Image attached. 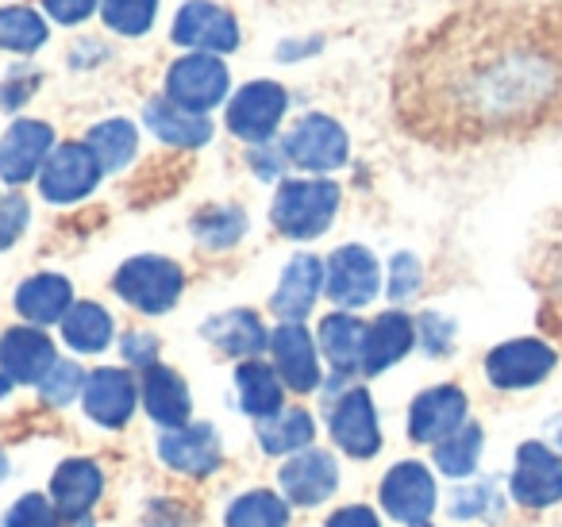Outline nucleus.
<instances>
[{"instance_id": "obj_7", "label": "nucleus", "mask_w": 562, "mask_h": 527, "mask_svg": "<svg viewBox=\"0 0 562 527\" xmlns=\"http://www.w3.org/2000/svg\"><path fill=\"white\" fill-rule=\"evenodd\" d=\"M285 104H290V97H285V89L278 81H250L227 104V132L247 143L270 139L273 127L285 116Z\"/></svg>"}, {"instance_id": "obj_21", "label": "nucleus", "mask_w": 562, "mask_h": 527, "mask_svg": "<svg viewBox=\"0 0 562 527\" xmlns=\"http://www.w3.org/2000/svg\"><path fill=\"white\" fill-rule=\"evenodd\" d=\"M324 285V262L313 255H297L278 281V293H273V312H278L285 324H301V316H308L321 296Z\"/></svg>"}, {"instance_id": "obj_36", "label": "nucleus", "mask_w": 562, "mask_h": 527, "mask_svg": "<svg viewBox=\"0 0 562 527\" xmlns=\"http://www.w3.org/2000/svg\"><path fill=\"white\" fill-rule=\"evenodd\" d=\"M89 150L97 155L101 170H124L135 155V127L127 120H104L89 132Z\"/></svg>"}, {"instance_id": "obj_32", "label": "nucleus", "mask_w": 562, "mask_h": 527, "mask_svg": "<svg viewBox=\"0 0 562 527\" xmlns=\"http://www.w3.org/2000/svg\"><path fill=\"white\" fill-rule=\"evenodd\" d=\"M63 335L74 350H81V355H97V350H104L112 339V316L101 309V304H89V301L74 304L63 319Z\"/></svg>"}, {"instance_id": "obj_14", "label": "nucleus", "mask_w": 562, "mask_h": 527, "mask_svg": "<svg viewBox=\"0 0 562 527\" xmlns=\"http://www.w3.org/2000/svg\"><path fill=\"white\" fill-rule=\"evenodd\" d=\"M328 296L344 309H362L378 296L382 273H378V258L367 247H339L328 258Z\"/></svg>"}, {"instance_id": "obj_4", "label": "nucleus", "mask_w": 562, "mask_h": 527, "mask_svg": "<svg viewBox=\"0 0 562 527\" xmlns=\"http://www.w3.org/2000/svg\"><path fill=\"white\" fill-rule=\"evenodd\" d=\"M116 293L124 296L132 309L147 312V316H158V312H170L181 296V285H186V273H181L178 262L158 255H143L132 258L116 270Z\"/></svg>"}, {"instance_id": "obj_10", "label": "nucleus", "mask_w": 562, "mask_h": 527, "mask_svg": "<svg viewBox=\"0 0 562 527\" xmlns=\"http://www.w3.org/2000/svg\"><path fill=\"white\" fill-rule=\"evenodd\" d=\"M554 362H559V355H554V347H547V343L513 339L490 350V358H485V378L497 389H528V385H539V381L554 370Z\"/></svg>"}, {"instance_id": "obj_44", "label": "nucleus", "mask_w": 562, "mask_h": 527, "mask_svg": "<svg viewBox=\"0 0 562 527\" xmlns=\"http://www.w3.org/2000/svg\"><path fill=\"white\" fill-rule=\"evenodd\" d=\"M43 9L58 20V24H81L93 16L97 0H43Z\"/></svg>"}, {"instance_id": "obj_46", "label": "nucleus", "mask_w": 562, "mask_h": 527, "mask_svg": "<svg viewBox=\"0 0 562 527\" xmlns=\"http://www.w3.org/2000/svg\"><path fill=\"white\" fill-rule=\"evenodd\" d=\"M328 527H382V524H378L374 508H367V504H347V508H339L328 519Z\"/></svg>"}, {"instance_id": "obj_27", "label": "nucleus", "mask_w": 562, "mask_h": 527, "mask_svg": "<svg viewBox=\"0 0 562 527\" xmlns=\"http://www.w3.org/2000/svg\"><path fill=\"white\" fill-rule=\"evenodd\" d=\"M74 304V285L58 273H35L24 285L16 289V309L24 319L32 324H55V319H66Z\"/></svg>"}, {"instance_id": "obj_1", "label": "nucleus", "mask_w": 562, "mask_h": 527, "mask_svg": "<svg viewBox=\"0 0 562 527\" xmlns=\"http://www.w3.org/2000/svg\"><path fill=\"white\" fill-rule=\"evenodd\" d=\"M393 120L436 150L562 132V0H467L405 43Z\"/></svg>"}, {"instance_id": "obj_23", "label": "nucleus", "mask_w": 562, "mask_h": 527, "mask_svg": "<svg viewBox=\"0 0 562 527\" xmlns=\"http://www.w3.org/2000/svg\"><path fill=\"white\" fill-rule=\"evenodd\" d=\"M143 404H147L150 419L162 424L166 431H178V427L189 424V389L181 381V373H173L170 366H147L143 373Z\"/></svg>"}, {"instance_id": "obj_48", "label": "nucleus", "mask_w": 562, "mask_h": 527, "mask_svg": "<svg viewBox=\"0 0 562 527\" xmlns=\"http://www.w3.org/2000/svg\"><path fill=\"white\" fill-rule=\"evenodd\" d=\"M424 335H428V350H447V335H451V327H447L439 316H424Z\"/></svg>"}, {"instance_id": "obj_41", "label": "nucleus", "mask_w": 562, "mask_h": 527, "mask_svg": "<svg viewBox=\"0 0 562 527\" xmlns=\"http://www.w3.org/2000/svg\"><path fill=\"white\" fill-rule=\"evenodd\" d=\"M81 381H86V373H81L74 362H55L47 378L40 381V389H43V396H47L50 404H66L81 389Z\"/></svg>"}, {"instance_id": "obj_39", "label": "nucleus", "mask_w": 562, "mask_h": 527, "mask_svg": "<svg viewBox=\"0 0 562 527\" xmlns=\"http://www.w3.org/2000/svg\"><path fill=\"white\" fill-rule=\"evenodd\" d=\"M58 516H63V512H58L55 504L47 501V496L27 493V496H20V501L9 508V516H4V527H58Z\"/></svg>"}, {"instance_id": "obj_22", "label": "nucleus", "mask_w": 562, "mask_h": 527, "mask_svg": "<svg viewBox=\"0 0 562 527\" xmlns=\"http://www.w3.org/2000/svg\"><path fill=\"white\" fill-rule=\"evenodd\" d=\"M86 412L101 427H124L135 412V381L124 370H97L86 378Z\"/></svg>"}, {"instance_id": "obj_12", "label": "nucleus", "mask_w": 562, "mask_h": 527, "mask_svg": "<svg viewBox=\"0 0 562 527\" xmlns=\"http://www.w3.org/2000/svg\"><path fill=\"white\" fill-rule=\"evenodd\" d=\"M55 147V132L43 120H16L0 143V178L9 186H24L43 170Z\"/></svg>"}, {"instance_id": "obj_16", "label": "nucleus", "mask_w": 562, "mask_h": 527, "mask_svg": "<svg viewBox=\"0 0 562 527\" xmlns=\"http://www.w3.org/2000/svg\"><path fill=\"white\" fill-rule=\"evenodd\" d=\"M467 424V393L459 385H436L420 393L408 412V435L416 442H443Z\"/></svg>"}, {"instance_id": "obj_19", "label": "nucleus", "mask_w": 562, "mask_h": 527, "mask_svg": "<svg viewBox=\"0 0 562 527\" xmlns=\"http://www.w3.org/2000/svg\"><path fill=\"white\" fill-rule=\"evenodd\" d=\"M158 458L178 473H212L220 466V439L212 424H186L158 439Z\"/></svg>"}, {"instance_id": "obj_45", "label": "nucleus", "mask_w": 562, "mask_h": 527, "mask_svg": "<svg viewBox=\"0 0 562 527\" xmlns=\"http://www.w3.org/2000/svg\"><path fill=\"white\" fill-rule=\"evenodd\" d=\"M124 358L132 366H143V370H147V366H155V358H158V339H155V335L132 332L124 339Z\"/></svg>"}, {"instance_id": "obj_51", "label": "nucleus", "mask_w": 562, "mask_h": 527, "mask_svg": "<svg viewBox=\"0 0 562 527\" xmlns=\"http://www.w3.org/2000/svg\"><path fill=\"white\" fill-rule=\"evenodd\" d=\"M416 527H428V524H416Z\"/></svg>"}, {"instance_id": "obj_26", "label": "nucleus", "mask_w": 562, "mask_h": 527, "mask_svg": "<svg viewBox=\"0 0 562 527\" xmlns=\"http://www.w3.org/2000/svg\"><path fill=\"white\" fill-rule=\"evenodd\" d=\"M204 339L220 350V355H232V358H255L258 350L270 343L266 335L262 319L247 309H235V312H224V316L209 319L204 324Z\"/></svg>"}, {"instance_id": "obj_2", "label": "nucleus", "mask_w": 562, "mask_h": 527, "mask_svg": "<svg viewBox=\"0 0 562 527\" xmlns=\"http://www.w3.org/2000/svg\"><path fill=\"white\" fill-rule=\"evenodd\" d=\"M524 278L539 296V327L562 343V204L539 220L524 258Z\"/></svg>"}, {"instance_id": "obj_18", "label": "nucleus", "mask_w": 562, "mask_h": 527, "mask_svg": "<svg viewBox=\"0 0 562 527\" xmlns=\"http://www.w3.org/2000/svg\"><path fill=\"white\" fill-rule=\"evenodd\" d=\"M273 362H278L281 381L293 389V393H313L321 385V362H316L313 335L301 324H281L270 335Z\"/></svg>"}, {"instance_id": "obj_20", "label": "nucleus", "mask_w": 562, "mask_h": 527, "mask_svg": "<svg viewBox=\"0 0 562 527\" xmlns=\"http://www.w3.org/2000/svg\"><path fill=\"white\" fill-rule=\"evenodd\" d=\"M55 366V347L40 327H12L0 339V370L12 381H43Z\"/></svg>"}, {"instance_id": "obj_40", "label": "nucleus", "mask_w": 562, "mask_h": 527, "mask_svg": "<svg viewBox=\"0 0 562 527\" xmlns=\"http://www.w3.org/2000/svg\"><path fill=\"white\" fill-rule=\"evenodd\" d=\"M497 485L493 481H474V485L459 489L454 493V504H451V516L454 519H477V516H490L497 512Z\"/></svg>"}, {"instance_id": "obj_5", "label": "nucleus", "mask_w": 562, "mask_h": 527, "mask_svg": "<svg viewBox=\"0 0 562 527\" xmlns=\"http://www.w3.org/2000/svg\"><path fill=\"white\" fill-rule=\"evenodd\" d=\"M227 97V66L216 55H186L166 74V101L186 112H209Z\"/></svg>"}, {"instance_id": "obj_49", "label": "nucleus", "mask_w": 562, "mask_h": 527, "mask_svg": "<svg viewBox=\"0 0 562 527\" xmlns=\"http://www.w3.org/2000/svg\"><path fill=\"white\" fill-rule=\"evenodd\" d=\"M0 396H9V378L4 373H0Z\"/></svg>"}, {"instance_id": "obj_31", "label": "nucleus", "mask_w": 562, "mask_h": 527, "mask_svg": "<svg viewBox=\"0 0 562 527\" xmlns=\"http://www.w3.org/2000/svg\"><path fill=\"white\" fill-rule=\"evenodd\" d=\"M362 343H367V324H359L355 316H328L321 324V347L331 358L339 373L362 370Z\"/></svg>"}, {"instance_id": "obj_33", "label": "nucleus", "mask_w": 562, "mask_h": 527, "mask_svg": "<svg viewBox=\"0 0 562 527\" xmlns=\"http://www.w3.org/2000/svg\"><path fill=\"white\" fill-rule=\"evenodd\" d=\"M47 43V24L35 9H0V51L35 55Z\"/></svg>"}, {"instance_id": "obj_17", "label": "nucleus", "mask_w": 562, "mask_h": 527, "mask_svg": "<svg viewBox=\"0 0 562 527\" xmlns=\"http://www.w3.org/2000/svg\"><path fill=\"white\" fill-rule=\"evenodd\" d=\"M331 435L351 458H374L382 450V431H378V412L367 389H351L344 401L331 408Z\"/></svg>"}, {"instance_id": "obj_3", "label": "nucleus", "mask_w": 562, "mask_h": 527, "mask_svg": "<svg viewBox=\"0 0 562 527\" xmlns=\"http://www.w3.org/2000/svg\"><path fill=\"white\" fill-rule=\"evenodd\" d=\"M339 209L336 181H285L273 197V227L290 239H316L328 232Z\"/></svg>"}, {"instance_id": "obj_38", "label": "nucleus", "mask_w": 562, "mask_h": 527, "mask_svg": "<svg viewBox=\"0 0 562 527\" xmlns=\"http://www.w3.org/2000/svg\"><path fill=\"white\" fill-rule=\"evenodd\" d=\"M243 212L232 209V204H220V209H204L201 216L193 220L196 235H201V243H209V247H232L235 239L243 235Z\"/></svg>"}, {"instance_id": "obj_15", "label": "nucleus", "mask_w": 562, "mask_h": 527, "mask_svg": "<svg viewBox=\"0 0 562 527\" xmlns=\"http://www.w3.org/2000/svg\"><path fill=\"white\" fill-rule=\"evenodd\" d=\"M278 485H281V496L293 504H305V508L324 504L339 485L336 458H331L328 450H316V447L301 450L297 458H290V462L278 470Z\"/></svg>"}, {"instance_id": "obj_8", "label": "nucleus", "mask_w": 562, "mask_h": 527, "mask_svg": "<svg viewBox=\"0 0 562 527\" xmlns=\"http://www.w3.org/2000/svg\"><path fill=\"white\" fill-rule=\"evenodd\" d=\"M285 158L301 170H336L347 162V132L331 116H313L297 120L290 135H285Z\"/></svg>"}, {"instance_id": "obj_24", "label": "nucleus", "mask_w": 562, "mask_h": 527, "mask_svg": "<svg viewBox=\"0 0 562 527\" xmlns=\"http://www.w3.org/2000/svg\"><path fill=\"white\" fill-rule=\"evenodd\" d=\"M416 343V327L401 312H385L367 327V343H362V373H382L390 370L397 358H405Z\"/></svg>"}, {"instance_id": "obj_30", "label": "nucleus", "mask_w": 562, "mask_h": 527, "mask_svg": "<svg viewBox=\"0 0 562 527\" xmlns=\"http://www.w3.org/2000/svg\"><path fill=\"white\" fill-rule=\"evenodd\" d=\"M235 389H239V404L247 416H273L281 412V378L258 358H247V362L235 370Z\"/></svg>"}, {"instance_id": "obj_47", "label": "nucleus", "mask_w": 562, "mask_h": 527, "mask_svg": "<svg viewBox=\"0 0 562 527\" xmlns=\"http://www.w3.org/2000/svg\"><path fill=\"white\" fill-rule=\"evenodd\" d=\"M35 86H40V78H32V74H16V78L4 81V89H0V104H4V109H20L24 97L32 93Z\"/></svg>"}, {"instance_id": "obj_29", "label": "nucleus", "mask_w": 562, "mask_h": 527, "mask_svg": "<svg viewBox=\"0 0 562 527\" xmlns=\"http://www.w3.org/2000/svg\"><path fill=\"white\" fill-rule=\"evenodd\" d=\"M316 439V424L305 408H281L258 419V442L266 455H297Z\"/></svg>"}, {"instance_id": "obj_25", "label": "nucleus", "mask_w": 562, "mask_h": 527, "mask_svg": "<svg viewBox=\"0 0 562 527\" xmlns=\"http://www.w3.org/2000/svg\"><path fill=\"white\" fill-rule=\"evenodd\" d=\"M101 485H104V478H101V470H97V462H86V458L63 462V466H58V473H55V481H50L55 508L63 512V516H70V519H81L97 504Z\"/></svg>"}, {"instance_id": "obj_43", "label": "nucleus", "mask_w": 562, "mask_h": 527, "mask_svg": "<svg viewBox=\"0 0 562 527\" xmlns=\"http://www.w3.org/2000/svg\"><path fill=\"white\" fill-rule=\"evenodd\" d=\"M420 285V266H416L413 255H397L393 258V285H390V296L393 301H408Z\"/></svg>"}, {"instance_id": "obj_37", "label": "nucleus", "mask_w": 562, "mask_h": 527, "mask_svg": "<svg viewBox=\"0 0 562 527\" xmlns=\"http://www.w3.org/2000/svg\"><path fill=\"white\" fill-rule=\"evenodd\" d=\"M158 12V0H101V16L112 32L120 35H143L150 32Z\"/></svg>"}, {"instance_id": "obj_6", "label": "nucleus", "mask_w": 562, "mask_h": 527, "mask_svg": "<svg viewBox=\"0 0 562 527\" xmlns=\"http://www.w3.org/2000/svg\"><path fill=\"white\" fill-rule=\"evenodd\" d=\"M101 162L89 150V143H63L58 150H50V158L40 170V193L55 204L81 201L86 193H93L101 181Z\"/></svg>"}, {"instance_id": "obj_28", "label": "nucleus", "mask_w": 562, "mask_h": 527, "mask_svg": "<svg viewBox=\"0 0 562 527\" xmlns=\"http://www.w3.org/2000/svg\"><path fill=\"white\" fill-rule=\"evenodd\" d=\"M143 116H147L150 132H155L162 143H170V147H201V143H209V135H212L209 116L186 112L170 101H150Z\"/></svg>"}, {"instance_id": "obj_13", "label": "nucleus", "mask_w": 562, "mask_h": 527, "mask_svg": "<svg viewBox=\"0 0 562 527\" xmlns=\"http://www.w3.org/2000/svg\"><path fill=\"white\" fill-rule=\"evenodd\" d=\"M382 508L401 524H424L436 512V478L420 462H401L382 481Z\"/></svg>"}, {"instance_id": "obj_11", "label": "nucleus", "mask_w": 562, "mask_h": 527, "mask_svg": "<svg viewBox=\"0 0 562 527\" xmlns=\"http://www.w3.org/2000/svg\"><path fill=\"white\" fill-rule=\"evenodd\" d=\"M513 501L524 508H547L562 501V458L543 442H524L516 450Z\"/></svg>"}, {"instance_id": "obj_35", "label": "nucleus", "mask_w": 562, "mask_h": 527, "mask_svg": "<svg viewBox=\"0 0 562 527\" xmlns=\"http://www.w3.org/2000/svg\"><path fill=\"white\" fill-rule=\"evenodd\" d=\"M285 524H290V508H285L281 496L266 493V489L243 493L227 508V527H285Z\"/></svg>"}, {"instance_id": "obj_9", "label": "nucleus", "mask_w": 562, "mask_h": 527, "mask_svg": "<svg viewBox=\"0 0 562 527\" xmlns=\"http://www.w3.org/2000/svg\"><path fill=\"white\" fill-rule=\"evenodd\" d=\"M173 43L189 51H216V55H227V51L239 47V24L227 9L212 4V0H189L181 4L178 20H173Z\"/></svg>"}, {"instance_id": "obj_42", "label": "nucleus", "mask_w": 562, "mask_h": 527, "mask_svg": "<svg viewBox=\"0 0 562 527\" xmlns=\"http://www.w3.org/2000/svg\"><path fill=\"white\" fill-rule=\"evenodd\" d=\"M27 224V201L24 197H9V201H0V250L12 247L20 239Z\"/></svg>"}, {"instance_id": "obj_50", "label": "nucleus", "mask_w": 562, "mask_h": 527, "mask_svg": "<svg viewBox=\"0 0 562 527\" xmlns=\"http://www.w3.org/2000/svg\"><path fill=\"white\" fill-rule=\"evenodd\" d=\"M78 527H89V524H86V519H81V524H78Z\"/></svg>"}, {"instance_id": "obj_34", "label": "nucleus", "mask_w": 562, "mask_h": 527, "mask_svg": "<svg viewBox=\"0 0 562 527\" xmlns=\"http://www.w3.org/2000/svg\"><path fill=\"white\" fill-rule=\"evenodd\" d=\"M482 455V427L477 424H462L454 435H447L443 442H436V466L451 478H470Z\"/></svg>"}]
</instances>
